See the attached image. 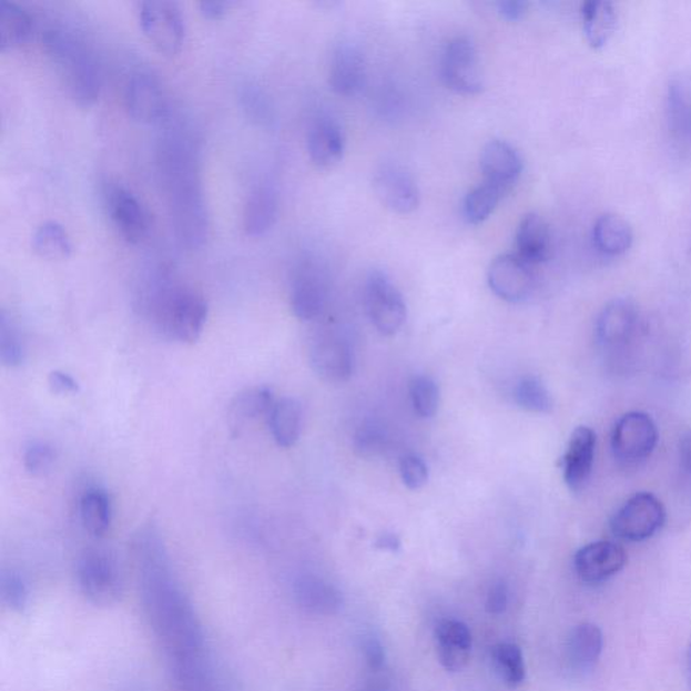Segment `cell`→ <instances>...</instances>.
Masks as SVG:
<instances>
[{
  "instance_id": "f35d334b",
  "label": "cell",
  "mask_w": 691,
  "mask_h": 691,
  "mask_svg": "<svg viewBox=\"0 0 691 691\" xmlns=\"http://www.w3.org/2000/svg\"><path fill=\"white\" fill-rule=\"evenodd\" d=\"M27 359V347L14 321L2 311L0 314V363L9 369L20 367Z\"/></svg>"
},
{
  "instance_id": "11a10c76",
  "label": "cell",
  "mask_w": 691,
  "mask_h": 691,
  "mask_svg": "<svg viewBox=\"0 0 691 691\" xmlns=\"http://www.w3.org/2000/svg\"><path fill=\"white\" fill-rule=\"evenodd\" d=\"M688 670H689V678L691 681V644H690L689 656H688Z\"/></svg>"
},
{
  "instance_id": "f546056e",
  "label": "cell",
  "mask_w": 691,
  "mask_h": 691,
  "mask_svg": "<svg viewBox=\"0 0 691 691\" xmlns=\"http://www.w3.org/2000/svg\"><path fill=\"white\" fill-rule=\"evenodd\" d=\"M632 242V227L624 217L606 214L596 221L593 244L601 254L608 255V257H619V255L630 251Z\"/></svg>"
},
{
  "instance_id": "8d00e7d4",
  "label": "cell",
  "mask_w": 691,
  "mask_h": 691,
  "mask_svg": "<svg viewBox=\"0 0 691 691\" xmlns=\"http://www.w3.org/2000/svg\"><path fill=\"white\" fill-rule=\"evenodd\" d=\"M491 662L509 689L519 688L526 680V663L519 646L500 643L491 650Z\"/></svg>"
},
{
  "instance_id": "816d5d0a",
  "label": "cell",
  "mask_w": 691,
  "mask_h": 691,
  "mask_svg": "<svg viewBox=\"0 0 691 691\" xmlns=\"http://www.w3.org/2000/svg\"><path fill=\"white\" fill-rule=\"evenodd\" d=\"M527 8L528 3L520 2V0H506V2L497 3L498 12L507 21H519L526 14Z\"/></svg>"
},
{
  "instance_id": "ba28073f",
  "label": "cell",
  "mask_w": 691,
  "mask_h": 691,
  "mask_svg": "<svg viewBox=\"0 0 691 691\" xmlns=\"http://www.w3.org/2000/svg\"><path fill=\"white\" fill-rule=\"evenodd\" d=\"M658 428L650 415L628 413L613 427L612 451L619 463L632 466L651 457L658 445Z\"/></svg>"
},
{
  "instance_id": "9a60e30c",
  "label": "cell",
  "mask_w": 691,
  "mask_h": 691,
  "mask_svg": "<svg viewBox=\"0 0 691 691\" xmlns=\"http://www.w3.org/2000/svg\"><path fill=\"white\" fill-rule=\"evenodd\" d=\"M639 311L630 298H614L602 308L597 319L596 335L602 348L618 352L637 335Z\"/></svg>"
},
{
  "instance_id": "7402d4cb",
  "label": "cell",
  "mask_w": 691,
  "mask_h": 691,
  "mask_svg": "<svg viewBox=\"0 0 691 691\" xmlns=\"http://www.w3.org/2000/svg\"><path fill=\"white\" fill-rule=\"evenodd\" d=\"M479 165L485 182L501 186L507 192L518 182L522 172V160L512 145L506 141L494 140L481 152Z\"/></svg>"
},
{
  "instance_id": "44dd1931",
  "label": "cell",
  "mask_w": 691,
  "mask_h": 691,
  "mask_svg": "<svg viewBox=\"0 0 691 691\" xmlns=\"http://www.w3.org/2000/svg\"><path fill=\"white\" fill-rule=\"evenodd\" d=\"M366 64L363 53L353 43H339L329 61L328 84L336 95L354 96L364 89Z\"/></svg>"
},
{
  "instance_id": "d6986e66",
  "label": "cell",
  "mask_w": 691,
  "mask_h": 691,
  "mask_svg": "<svg viewBox=\"0 0 691 691\" xmlns=\"http://www.w3.org/2000/svg\"><path fill=\"white\" fill-rule=\"evenodd\" d=\"M346 148V136L341 123L329 115L316 116L307 133V152L321 170H332L341 163Z\"/></svg>"
},
{
  "instance_id": "277c9868",
  "label": "cell",
  "mask_w": 691,
  "mask_h": 691,
  "mask_svg": "<svg viewBox=\"0 0 691 691\" xmlns=\"http://www.w3.org/2000/svg\"><path fill=\"white\" fill-rule=\"evenodd\" d=\"M42 43L73 101L82 108L95 104L102 90L101 65L82 37L53 27L43 31Z\"/></svg>"
},
{
  "instance_id": "4316f807",
  "label": "cell",
  "mask_w": 691,
  "mask_h": 691,
  "mask_svg": "<svg viewBox=\"0 0 691 691\" xmlns=\"http://www.w3.org/2000/svg\"><path fill=\"white\" fill-rule=\"evenodd\" d=\"M603 649V637L599 627L583 622L572 630L566 644V657L572 671L585 674L596 668Z\"/></svg>"
},
{
  "instance_id": "e575fe53",
  "label": "cell",
  "mask_w": 691,
  "mask_h": 691,
  "mask_svg": "<svg viewBox=\"0 0 691 691\" xmlns=\"http://www.w3.org/2000/svg\"><path fill=\"white\" fill-rule=\"evenodd\" d=\"M31 247L39 257L47 261H62L72 254V241L60 223L49 221L35 230Z\"/></svg>"
},
{
  "instance_id": "6da1fadb",
  "label": "cell",
  "mask_w": 691,
  "mask_h": 691,
  "mask_svg": "<svg viewBox=\"0 0 691 691\" xmlns=\"http://www.w3.org/2000/svg\"><path fill=\"white\" fill-rule=\"evenodd\" d=\"M132 550L143 609L170 664L207 657L201 620L174 577L159 528L152 522L142 526L134 535Z\"/></svg>"
},
{
  "instance_id": "e0dca14e",
  "label": "cell",
  "mask_w": 691,
  "mask_h": 691,
  "mask_svg": "<svg viewBox=\"0 0 691 691\" xmlns=\"http://www.w3.org/2000/svg\"><path fill=\"white\" fill-rule=\"evenodd\" d=\"M627 559V552L620 545L599 540L578 550L575 569L581 581L596 585L618 575L626 568Z\"/></svg>"
},
{
  "instance_id": "b9f144b4",
  "label": "cell",
  "mask_w": 691,
  "mask_h": 691,
  "mask_svg": "<svg viewBox=\"0 0 691 691\" xmlns=\"http://www.w3.org/2000/svg\"><path fill=\"white\" fill-rule=\"evenodd\" d=\"M0 596L11 610L22 613L29 606V589L23 578L16 571H4L0 577Z\"/></svg>"
},
{
  "instance_id": "5bb4252c",
  "label": "cell",
  "mask_w": 691,
  "mask_h": 691,
  "mask_svg": "<svg viewBox=\"0 0 691 691\" xmlns=\"http://www.w3.org/2000/svg\"><path fill=\"white\" fill-rule=\"evenodd\" d=\"M376 195L385 207L396 214H410L419 205V186L406 166L398 163H384L377 167L373 177Z\"/></svg>"
},
{
  "instance_id": "4fadbf2b",
  "label": "cell",
  "mask_w": 691,
  "mask_h": 691,
  "mask_svg": "<svg viewBox=\"0 0 691 691\" xmlns=\"http://www.w3.org/2000/svg\"><path fill=\"white\" fill-rule=\"evenodd\" d=\"M124 104L129 115L142 124L163 122L170 112L163 85L149 72L132 74L124 90Z\"/></svg>"
},
{
  "instance_id": "9c48e42d",
  "label": "cell",
  "mask_w": 691,
  "mask_h": 691,
  "mask_svg": "<svg viewBox=\"0 0 691 691\" xmlns=\"http://www.w3.org/2000/svg\"><path fill=\"white\" fill-rule=\"evenodd\" d=\"M665 510L659 498L647 491L634 495L614 514L610 528L619 539L643 541L664 525Z\"/></svg>"
},
{
  "instance_id": "3957f363",
  "label": "cell",
  "mask_w": 691,
  "mask_h": 691,
  "mask_svg": "<svg viewBox=\"0 0 691 691\" xmlns=\"http://www.w3.org/2000/svg\"><path fill=\"white\" fill-rule=\"evenodd\" d=\"M143 308L155 332L182 345L195 344L209 319V304L201 292L164 278L146 292Z\"/></svg>"
},
{
  "instance_id": "d590c367",
  "label": "cell",
  "mask_w": 691,
  "mask_h": 691,
  "mask_svg": "<svg viewBox=\"0 0 691 691\" xmlns=\"http://www.w3.org/2000/svg\"><path fill=\"white\" fill-rule=\"evenodd\" d=\"M508 192L501 186L484 182L471 190L465 197L464 215L471 224H479L488 220L495 213L498 203Z\"/></svg>"
},
{
  "instance_id": "4dcf8cb0",
  "label": "cell",
  "mask_w": 691,
  "mask_h": 691,
  "mask_svg": "<svg viewBox=\"0 0 691 691\" xmlns=\"http://www.w3.org/2000/svg\"><path fill=\"white\" fill-rule=\"evenodd\" d=\"M582 21L589 45L601 49L614 34L618 12H616L614 6L607 0H593V2H587L582 6Z\"/></svg>"
},
{
  "instance_id": "d6a6232c",
  "label": "cell",
  "mask_w": 691,
  "mask_h": 691,
  "mask_svg": "<svg viewBox=\"0 0 691 691\" xmlns=\"http://www.w3.org/2000/svg\"><path fill=\"white\" fill-rule=\"evenodd\" d=\"M271 433L280 447L295 446L301 438L303 413L301 404L294 398H283L273 406L270 416Z\"/></svg>"
},
{
  "instance_id": "f5cc1de1",
  "label": "cell",
  "mask_w": 691,
  "mask_h": 691,
  "mask_svg": "<svg viewBox=\"0 0 691 691\" xmlns=\"http://www.w3.org/2000/svg\"><path fill=\"white\" fill-rule=\"evenodd\" d=\"M680 448L682 466L691 476V431L684 435Z\"/></svg>"
},
{
  "instance_id": "db71d44e",
  "label": "cell",
  "mask_w": 691,
  "mask_h": 691,
  "mask_svg": "<svg viewBox=\"0 0 691 691\" xmlns=\"http://www.w3.org/2000/svg\"><path fill=\"white\" fill-rule=\"evenodd\" d=\"M376 546L377 549L397 551L400 549V540H398L395 535H383V537L377 540Z\"/></svg>"
},
{
  "instance_id": "1f68e13d",
  "label": "cell",
  "mask_w": 691,
  "mask_h": 691,
  "mask_svg": "<svg viewBox=\"0 0 691 691\" xmlns=\"http://www.w3.org/2000/svg\"><path fill=\"white\" fill-rule=\"evenodd\" d=\"M33 18L17 3L0 0V49L12 51L27 43L33 34Z\"/></svg>"
},
{
  "instance_id": "5b68a950",
  "label": "cell",
  "mask_w": 691,
  "mask_h": 691,
  "mask_svg": "<svg viewBox=\"0 0 691 691\" xmlns=\"http://www.w3.org/2000/svg\"><path fill=\"white\" fill-rule=\"evenodd\" d=\"M80 590L93 606L109 608L121 600L123 575L120 563L105 550H87L78 562Z\"/></svg>"
},
{
  "instance_id": "7a4b0ae2",
  "label": "cell",
  "mask_w": 691,
  "mask_h": 691,
  "mask_svg": "<svg viewBox=\"0 0 691 691\" xmlns=\"http://www.w3.org/2000/svg\"><path fill=\"white\" fill-rule=\"evenodd\" d=\"M161 184L180 244L189 248L204 245L209 235L196 148L189 135L174 132L161 142L159 151Z\"/></svg>"
},
{
  "instance_id": "7dc6e473",
  "label": "cell",
  "mask_w": 691,
  "mask_h": 691,
  "mask_svg": "<svg viewBox=\"0 0 691 691\" xmlns=\"http://www.w3.org/2000/svg\"><path fill=\"white\" fill-rule=\"evenodd\" d=\"M363 652L367 665L372 670L378 671L385 664V650L379 640L375 637H366L363 639Z\"/></svg>"
},
{
  "instance_id": "74e56055",
  "label": "cell",
  "mask_w": 691,
  "mask_h": 691,
  "mask_svg": "<svg viewBox=\"0 0 691 691\" xmlns=\"http://www.w3.org/2000/svg\"><path fill=\"white\" fill-rule=\"evenodd\" d=\"M171 671L179 691H214L207 657L173 663Z\"/></svg>"
},
{
  "instance_id": "603a6c76",
  "label": "cell",
  "mask_w": 691,
  "mask_h": 691,
  "mask_svg": "<svg viewBox=\"0 0 691 691\" xmlns=\"http://www.w3.org/2000/svg\"><path fill=\"white\" fill-rule=\"evenodd\" d=\"M435 644L439 662L447 671L458 672L468 665L472 639L469 627L463 621H440L435 630Z\"/></svg>"
},
{
  "instance_id": "8992f818",
  "label": "cell",
  "mask_w": 691,
  "mask_h": 691,
  "mask_svg": "<svg viewBox=\"0 0 691 691\" xmlns=\"http://www.w3.org/2000/svg\"><path fill=\"white\" fill-rule=\"evenodd\" d=\"M139 22L143 35L161 54L182 52L186 29L182 10L166 0H146L139 4Z\"/></svg>"
},
{
  "instance_id": "7c38bea8",
  "label": "cell",
  "mask_w": 691,
  "mask_h": 691,
  "mask_svg": "<svg viewBox=\"0 0 691 691\" xmlns=\"http://www.w3.org/2000/svg\"><path fill=\"white\" fill-rule=\"evenodd\" d=\"M328 297L326 272L314 261L296 267L291 282V308L301 321H314L323 313Z\"/></svg>"
},
{
  "instance_id": "2e32d148",
  "label": "cell",
  "mask_w": 691,
  "mask_h": 691,
  "mask_svg": "<svg viewBox=\"0 0 691 691\" xmlns=\"http://www.w3.org/2000/svg\"><path fill=\"white\" fill-rule=\"evenodd\" d=\"M490 289L509 303L525 301L535 285L532 265L518 254H502L494 260L488 270Z\"/></svg>"
},
{
  "instance_id": "f907efd6",
  "label": "cell",
  "mask_w": 691,
  "mask_h": 691,
  "mask_svg": "<svg viewBox=\"0 0 691 691\" xmlns=\"http://www.w3.org/2000/svg\"><path fill=\"white\" fill-rule=\"evenodd\" d=\"M234 6L233 2H220V0H210V2H201L199 3V10H201V14L207 20H221L222 17L226 16L230 9Z\"/></svg>"
},
{
  "instance_id": "7bdbcfd3",
  "label": "cell",
  "mask_w": 691,
  "mask_h": 691,
  "mask_svg": "<svg viewBox=\"0 0 691 691\" xmlns=\"http://www.w3.org/2000/svg\"><path fill=\"white\" fill-rule=\"evenodd\" d=\"M55 463L54 448L47 444V441H31L23 454L24 469L30 472L31 476H43Z\"/></svg>"
},
{
  "instance_id": "c3c4849f",
  "label": "cell",
  "mask_w": 691,
  "mask_h": 691,
  "mask_svg": "<svg viewBox=\"0 0 691 691\" xmlns=\"http://www.w3.org/2000/svg\"><path fill=\"white\" fill-rule=\"evenodd\" d=\"M48 384L55 395H73L79 392V383L65 372L53 370L48 377Z\"/></svg>"
},
{
  "instance_id": "484cf974",
  "label": "cell",
  "mask_w": 691,
  "mask_h": 691,
  "mask_svg": "<svg viewBox=\"0 0 691 691\" xmlns=\"http://www.w3.org/2000/svg\"><path fill=\"white\" fill-rule=\"evenodd\" d=\"M518 255L529 265L546 263L550 258L552 240L549 224L538 214L522 217L516 232Z\"/></svg>"
},
{
  "instance_id": "cb8c5ba5",
  "label": "cell",
  "mask_w": 691,
  "mask_h": 691,
  "mask_svg": "<svg viewBox=\"0 0 691 691\" xmlns=\"http://www.w3.org/2000/svg\"><path fill=\"white\" fill-rule=\"evenodd\" d=\"M665 112L672 139L691 149V71L671 79Z\"/></svg>"
},
{
  "instance_id": "681fc988",
  "label": "cell",
  "mask_w": 691,
  "mask_h": 691,
  "mask_svg": "<svg viewBox=\"0 0 691 691\" xmlns=\"http://www.w3.org/2000/svg\"><path fill=\"white\" fill-rule=\"evenodd\" d=\"M508 607V589L506 583H496L489 590L487 610L490 614H501Z\"/></svg>"
},
{
  "instance_id": "bcb514c9",
  "label": "cell",
  "mask_w": 691,
  "mask_h": 691,
  "mask_svg": "<svg viewBox=\"0 0 691 691\" xmlns=\"http://www.w3.org/2000/svg\"><path fill=\"white\" fill-rule=\"evenodd\" d=\"M385 437L383 429L376 425H366L359 428L356 437L357 451L363 457H375L383 450Z\"/></svg>"
},
{
  "instance_id": "83f0119b",
  "label": "cell",
  "mask_w": 691,
  "mask_h": 691,
  "mask_svg": "<svg viewBox=\"0 0 691 691\" xmlns=\"http://www.w3.org/2000/svg\"><path fill=\"white\" fill-rule=\"evenodd\" d=\"M278 196L273 186L261 184L247 197L244 211V230L252 238L263 236L275 226Z\"/></svg>"
},
{
  "instance_id": "d4e9b609",
  "label": "cell",
  "mask_w": 691,
  "mask_h": 691,
  "mask_svg": "<svg viewBox=\"0 0 691 691\" xmlns=\"http://www.w3.org/2000/svg\"><path fill=\"white\" fill-rule=\"evenodd\" d=\"M275 403L272 390L266 387H254L240 392L228 407L230 431L233 435H240L260 417L270 416Z\"/></svg>"
},
{
  "instance_id": "60d3db41",
  "label": "cell",
  "mask_w": 691,
  "mask_h": 691,
  "mask_svg": "<svg viewBox=\"0 0 691 691\" xmlns=\"http://www.w3.org/2000/svg\"><path fill=\"white\" fill-rule=\"evenodd\" d=\"M410 400L420 417H433L439 407V388L428 376H417L409 385Z\"/></svg>"
},
{
  "instance_id": "ffe728a7",
  "label": "cell",
  "mask_w": 691,
  "mask_h": 691,
  "mask_svg": "<svg viewBox=\"0 0 691 691\" xmlns=\"http://www.w3.org/2000/svg\"><path fill=\"white\" fill-rule=\"evenodd\" d=\"M596 445L597 437L593 429L582 426L572 433L568 450L560 460L565 482L571 491H581L587 487L593 470Z\"/></svg>"
},
{
  "instance_id": "8fae6325",
  "label": "cell",
  "mask_w": 691,
  "mask_h": 691,
  "mask_svg": "<svg viewBox=\"0 0 691 691\" xmlns=\"http://www.w3.org/2000/svg\"><path fill=\"white\" fill-rule=\"evenodd\" d=\"M105 207L124 241L139 245L146 240L151 232V216L134 192L120 184L110 185L105 191Z\"/></svg>"
},
{
  "instance_id": "f1b7e54d",
  "label": "cell",
  "mask_w": 691,
  "mask_h": 691,
  "mask_svg": "<svg viewBox=\"0 0 691 691\" xmlns=\"http://www.w3.org/2000/svg\"><path fill=\"white\" fill-rule=\"evenodd\" d=\"M294 591L298 607L314 614H335L344 602L338 589L313 576L298 578Z\"/></svg>"
},
{
  "instance_id": "ee69618b",
  "label": "cell",
  "mask_w": 691,
  "mask_h": 691,
  "mask_svg": "<svg viewBox=\"0 0 691 691\" xmlns=\"http://www.w3.org/2000/svg\"><path fill=\"white\" fill-rule=\"evenodd\" d=\"M242 108L246 111L247 116L258 124L270 123L272 120V109L270 101L264 91L257 85L247 84L241 91Z\"/></svg>"
},
{
  "instance_id": "ac0fdd59",
  "label": "cell",
  "mask_w": 691,
  "mask_h": 691,
  "mask_svg": "<svg viewBox=\"0 0 691 691\" xmlns=\"http://www.w3.org/2000/svg\"><path fill=\"white\" fill-rule=\"evenodd\" d=\"M309 360L316 375L327 383H345L353 375L352 347L338 335L317 336L311 346Z\"/></svg>"
},
{
  "instance_id": "30bf717a",
  "label": "cell",
  "mask_w": 691,
  "mask_h": 691,
  "mask_svg": "<svg viewBox=\"0 0 691 691\" xmlns=\"http://www.w3.org/2000/svg\"><path fill=\"white\" fill-rule=\"evenodd\" d=\"M365 302L373 326L383 335H394L406 322L407 307L403 295L382 271H373L366 280Z\"/></svg>"
},
{
  "instance_id": "836d02e7",
  "label": "cell",
  "mask_w": 691,
  "mask_h": 691,
  "mask_svg": "<svg viewBox=\"0 0 691 691\" xmlns=\"http://www.w3.org/2000/svg\"><path fill=\"white\" fill-rule=\"evenodd\" d=\"M80 519L85 531L103 538L112 522V502L108 491L99 488L85 490L79 504Z\"/></svg>"
},
{
  "instance_id": "52a82bcc",
  "label": "cell",
  "mask_w": 691,
  "mask_h": 691,
  "mask_svg": "<svg viewBox=\"0 0 691 691\" xmlns=\"http://www.w3.org/2000/svg\"><path fill=\"white\" fill-rule=\"evenodd\" d=\"M440 78L447 89L460 95L482 91L484 78L475 43L468 37H456L440 55Z\"/></svg>"
},
{
  "instance_id": "ab89813d",
  "label": "cell",
  "mask_w": 691,
  "mask_h": 691,
  "mask_svg": "<svg viewBox=\"0 0 691 691\" xmlns=\"http://www.w3.org/2000/svg\"><path fill=\"white\" fill-rule=\"evenodd\" d=\"M515 400L529 413L549 414L553 402L550 392L537 377L522 378L515 389Z\"/></svg>"
},
{
  "instance_id": "f6af8a7d",
  "label": "cell",
  "mask_w": 691,
  "mask_h": 691,
  "mask_svg": "<svg viewBox=\"0 0 691 691\" xmlns=\"http://www.w3.org/2000/svg\"><path fill=\"white\" fill-rule=\"evenodd\" d=\"M400 475L409 489L417 490L427 484L428 469L425 460L409 454L400 460Z\"/></svg>"
}]
</instances>
